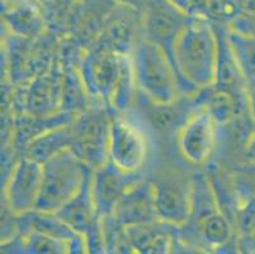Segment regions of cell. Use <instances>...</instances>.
Segmentation results:
<instances>
[{"mask_svg":"<svg viewBox=\"0 0 255 254\" xmlns=\"http://www.w3.org/2000/svg\"><path fill=\"white\" fill-rule=\"evenodd\" d=\"M155 209L164 220L183 223L192 211L191 196L178 182H165L154 192Z\"/></svg>","mask_w":255,"mask_h":254,"instance_id":"obj_10","label":"cell"},{"mask_svg":"<svg viewBox=\"0 0 255 254\" xmlns=\"http://www.w3.org/2000/svg\"><path fill=\"white\" fill-rule=\"evenodd\" d=\"M108 145L112 164L125 174L140 171L149 154V141L143 130L127 118L113 121Z\"/></svg>","mask_w":255,"mask_h":254,"instance_id":"obj_4","label":"cell"},{"mask_svg":"<svg viewBox=\"0 0 255 254\" xmlns=\"http://www.w3.org/2000/svg\"><path fill=\"white\" fill-rule=\"evenodd\" d=\"M85 186L82 159L70 149L51 158L43 165L42 183L34 209L55 213L74 200Z\"/></svg>","mask_w":255,"mask_h":254,"instance_id":"obj_2","label":"cell"},{"mask_svg":"<svg viewBox=\"0 0 255 254\" xmlns=\"http://www.w3.org/2000/svg\"><path fill=\"white\" fill-rule=\"evenodd\" d=\"M43 167L32 158L22 160L9 182L6 196L10 207L17 213L34 209L42 183Z\"/></svg>","mask_w":255,"mask_h":254,"instance_id":"obj_6","label":"cell"},{"mask_svg":"<svg viewBox=\"0 0 255 254\" xmlns=\"http://www.w3.org/2000/svg\"><path fill=\"white\" fill-rule=\"evenodd\" d=\"M121 220L124 223H142L149 220L152 213L156 214L154 193H145V191H133L125 195L120 201Z\"/></svg>","mask_w":255,"mask_h":254,"instance_id":"obj_13","label":"cell"},{"mask_svg":"<svg viewBox=\"0 0 255 254\" xmlns=\"http://www.w3.org/2000/svg\"><path fill=\"white\" fill-rule=\"evenodd\" d=\"M126 62V59L108 51L94 53L85 64L88 85L101 97L113 98Z\"/></svg>","mask_w":255,"mask_h":254,"instance_id":"obj_8","label":"cell"},{"mask_svg":"<svg viewBox=\"0 0 255 254\" xmlns=\"http://www.w3.org/2000/svg\"><path fill=\"white\" fill-rule=\"evenodd\" d=\"M205 239L213 246L225 243L229 238V225L221 216L211 215L205 223Z\"/></svg>","mask_w":255,"mask_h":254,"instance_id":"obj_16","label":"cell"},{"mask_svg":"<svg viewBox=\"0 0 255 254\" xmlns=\"http://www.w3.org/2000/svg\"><path fill=\"white\" fill-rule=\"evenodd\" d=\"M126 176L113 164L103 167L97 173L92 185V197L94 207L99 213L110 214L117 209L127 187Z\"/></svg>","mask_w":255,"mask_h":254,"instance_id":"obj_9","label":"cell"},{"mask_svg":"<svg viewBox=\"0 0 255 254\" xmlns=\"http://www.w3.org/2000/svg\"><path fill=\"white\" fill-rule=\"evenodd\" d=\"M216 144V120L208 109L194 113L184 123L179 134L182 154L192 163L207 160Z\"/></svg>","mask_w":255,"mask_h":254,"instance_id":"obj_5","label":"cell"},{"mask_svg":"<svg viewBox=\"0 0 255 254\" xmlns=\"http://www.w3.org/2000/svg\"><path fill=\"white\" fill-rule=\"evenodd\" d=\"M191 18L170 0H147L145 4V31L154 42L175 39Z\"/></svg>","mask_w":255,"mask_h":254,"instance_id":"obj_7","label":"cell"},{"mask_svg":"<svg viewBox=\"0 0 255 254\" xmlns=\"http://www.w3.org/2000/svg\"><path fill=\"white\" fill-rule=\"evenodd\" d=\"M133 74L147 98L159 104L173 102L177 95V83L163 51L154 42L143 43L133 57Z\"/></svg>","mask_w":255,"mask_h":254,"instance_id":"obj_3","label":"cell"},{"mask_svg":"<svg viewBox=\"0 0 255 254\" xmlns=\"http://www.w3.org/2000/svg\"><path fill=\"white\" fill-rule=\"evenodd\" d=\"M94 207L92 193L85 191V186L75 199L57 211L60 219L74 230H85L90 224V215Z\"/></svg>","mask_w":255,"mask_h":254,"instance_id":"obj_14","label":"cell"},{"mask_svg":"<svg viewBox=\"0 0 255 254\" xmlns=\"http://www.w3.org/2000/svg\"><path fill=\"white\" fill-rule=\"evenodd\" d=\"M71 150L82 160L98 164L106 155V131L98 122L89 123L83 127L80 134L73 137Z\"/></svg>","mask_w":255,"mask_h":254,"instance_id":"obj_12","label":"cell"},{"mask_svg":"<svg viewBox=\"0 0 255 254\" xmlns=\"http://www.w3.org/2000/svg\"><path fill=\"white\" fill-rule=\"evenodd\" d=\"M71 135L69 132H55L52 135L43 137V140H38L34 145L31 148V158L37 160L41 164L46 163L61 153L62 150L66 149V146L70 144Z\"/></svg>","mask_w":255,"mask_h":254,"instance_id":"obj_15","label":"cell"},{"mask_svg":"<svg viewBox=\"0 0 255 254\" xmlns=\"http://www.w3.org/2000/svg\"><path fill=\"white\" fill-rule=\"evenodd\" d=\"M174 55L184 78L205 85L217 69V50L213 32L201 17H192L174 39Z\"/></svg>","mask_w":255,"mask_h":254,"instance_id":"obj_1","label":"cell"},{"mask_svg":"<svg viewBox=\"0 0 255 254\" xmlns=\"http://www.w3.org/2000/svg\"><path fill=\"white\" fill-rule=\"evenodd\" d=\"M3 18L15 33L31 36L38 32L42 19L32 0H1Z\"/></svg>","mask_w":255,"mask_h":254,"instance_id":"obj_11","label":"cell"}]
</instances>
